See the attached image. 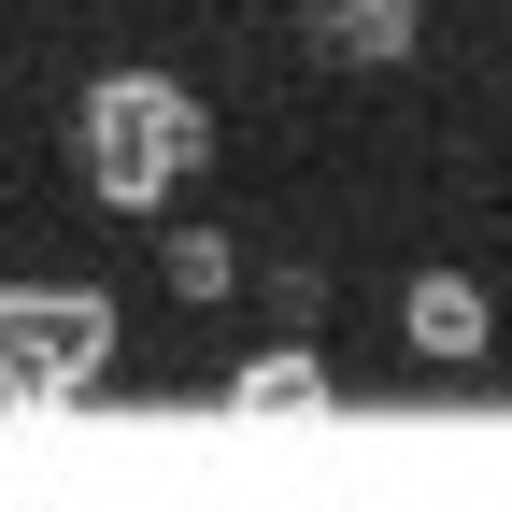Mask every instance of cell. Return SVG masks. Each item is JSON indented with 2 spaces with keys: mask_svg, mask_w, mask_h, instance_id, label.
Returning a JSON list of instances; mask_svg holds the SVG:
<instances>
[{
  "mask_svg": "<svg viewBox=\"0 0 512 512\" xmlns=\"http://www.w3.org/2000/svg\"><path fill=\"white\" fill-rule=\"evenodd\" d=\"M157 271H171V299H228V285H242V256H228V228H171Z\"/></svg>",
  "mask_w": 512,
  "mask_h": 512,
  "instance_id": "6",
  "label": "cell"
},
{
  "mask_svg": "<svg viewBox=\"0 0 512 512\" xmlns=\"http://www.w3.org/2000/svg\"><path fill=\"white\" fill-rule=\"evenodd\" d=\"M114 370V299L100 285H0V399L57 413Z\"/></svg>",
  "mask_w": 512,
  "mask_h": 512,
  "instance_id": "2",
  "label": "cell"
},
{
  "mask_svg": "<svg viewBox=\"0 0 512 512\" xmlns=\"http://www.w3.org/2000/svg\"><path fill=\"white\" fill-rule=\"evenodd\" d=\"M228 413H328V370H313L299 342H271V356L228 370Z\"/></svg>",
  "mask_w": 512,
  "mask_h": 512,
  "instance_id": "5",
  "label": "cell"
},
{
  "mask_svg": "<svg viewBox=\"0 0 512 512\" xmlns=\"http://www.w3.org/2000/svg\"><path fill=\"white\" fill-rule=\"evenodd\" d=\"M200 157H214V114L171 72H100L86 86V185H100V214H157Z\"/></svg>",
  "mask_w": 512,
  "mask_h": 512,
  "instance_id": "1",
  "label": "cell"
},
{
  "mask_svg": "<svg viewBox=\"0 0 512 512\" xmlns=\"http://www.w3.org/2000/svg\"><path fill=\"white\" fill-rule=\"evenodd\" d=\"M399 342L441 356V370H470V356L498 342V299H484L470 271H413V285H399Z\"/></svg>",
  "mask_w": 512,
  "mask_h": 512,
  "instance_id": "3",
  "label": "cell"
},
{
  "mask_svg": "<svg viewBox=\"0 0 512 512\" xmlns=\"http://www.w3.org/2000/svg\"><path fill=\"white\" fill-rule=\"evenodd\" d=\"M313 43L356 57V72H399V57L427 43V15H413V0H313Z\"/></svg>",
  "mask_w": 512,
  "mask_h": 512,
  "instance_id": "4",
  "label": "cell"
}]
</instances>
